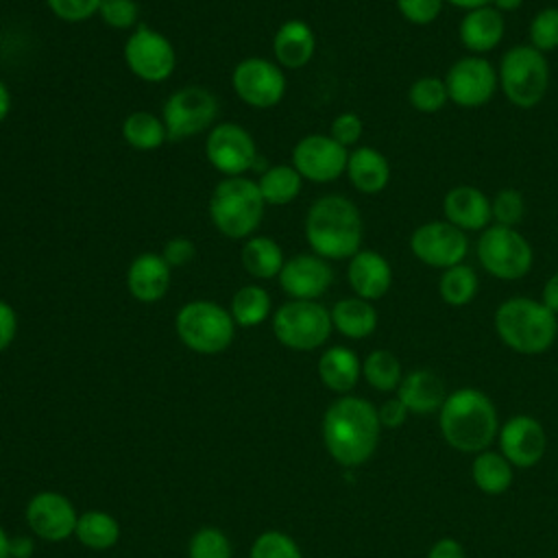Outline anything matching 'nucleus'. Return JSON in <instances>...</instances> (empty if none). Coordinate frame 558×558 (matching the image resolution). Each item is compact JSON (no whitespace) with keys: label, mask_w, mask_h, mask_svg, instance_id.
<instances>
[{"label":"nucleus","mask_w":558,"mask_h":558,"mask_svg":"<svg viewBox=\"0 0 558 558\" xmlns=\"http://www.w3.org/2000/svg\"><path fill=\"white\" fill-rule=\"evenodd\" d=\"M0 558H11V538L0 525Z\"/></svg>","instance_id":"obj_55"},{"label":"nucleus","mask_w":558,"mask_h":558,"mask_svg":"<svg viewBox=\"0 0 558 558\" xmlns=\"http://www.w3.org/2000/svg\"><path fill=\"white\" fill-rule=\"evenodd\" d=\"M161 257L166 259V264L170 268H181V266H187L194 257H196V244L185 238V235H177V238H170L163 248H161Z\"/></svg>","instance_id":"obj_46"},{"label":"nucleus","mask_w":558,"mask_h":558,"mask_svg":"<svg viewBox=\"0 0 558 558\" xmlns=\"http://www.w3.org/2000/svg\"><path fill=\"white\" fill-rule=\"evenodd\" d=\"M172 268L161 253H140L126 268V290L140 303H157L170 290Z\"/></svg>","instance_id":"obj_22"},{"label":"nucleus","mask_w":558,"mask_h":558,"mask_svg":"<svg viewBox=\"0 0 558 558\" xmlns=\"http://www.w3.org/2000/svg\"><path fill=\"white\" fill-rule=\"evenodd\" d=\"M98 15L116 31H133L140 24V7L135 0H102Z\"/></svg>","instance_id":"obj_42"},{"label":"nucleus","mask_w":558,"mask_h":558,"mask_svg":"<svg viewBox=\"0 0 558 558\" xmlns=\"http://www.w3.org/2000/svg\"><path fill=\"white\" fill-rule=\"evenodd\" d=\"M74 536L78 538L81 545H85L89 549H96V551H102V549H109L118 543L120 525H118L116 517H111L109 512L87 510V512L78 514Z\"/></svg>","instance_id":"obj_34"},{"label":"nucleus","mask_w":558,"mask_h":558,"mask_svg":"<svg viewBox=\"0 0 558 558\" xmlns=\"http://www.w3.org/2000/svg\"><path fill=\"white\" fill-rule=\"evenodd\" d=\"M229 312L238 327H257L266 323L272 312L270 292L262 286L246 283L231 296Z\"/></svg>","instance_id":"obj_33"},{"label":"nucleus","mask_w":558,"mask_h":558,"mask_svg":"<svg viewBox=\"0 0 558 558\" xmlns=\"http://www.w3.org/2000/svg\"><path fill=\"white\" fill-rule=\"evenodd\" d=\"M543 305L554 312L558 316V270L554 275H549V279L543 286V296H541Z\"/></svg>","instance_id":"obj_50"},{"label":"nucleus","mask_w":558,"mask_h":558,"mask_svg":"<svg viewBox=\"0 0 558 558\" xmlns=\"http://www.w3.org/2000/svg\"><path fill=\"white\" fill-rule=\"evenodd\" d=\"M257 187L266 205L281 207L292 203L301 194L303 177L292 163H275L262 172V177L257 179Z\"/></svg>","instance_id":"obj_32"},{"label":"nucleus","mask_w":558,"mask_h":558,"mask_svg":"<svg viewBox=\"0 0 558 558\" xmlns=\"http://www.w3.org/2000/svg\"><path fill=\"white\" fill-rule=\"evenodd\" d=\"M218 116V100L214 92L201 85H185L174 89L161 107V120L170 140L194 137L209 131Z\"/></svg>","instance_id":"obj_10"},{"label":"nucleus","mask_w":558,"mask_h":558,"mask_svg":"<svg viewBox=\"0 0 558 558\" xmlns=\"http://www.w3.org/2000/svg\"><path fill=\"white\" fill-rule=\"evenodd\" d=\"M381 423L377 408L355 395L338 397L323 416V442L342 466L364 464L379 445Z\"/></svg>","instance_id":"obj_1"},{"label":"nucleus","mask_w":558,"mask_h":558,"mask_svg":"<svg viewBox=\"0 0 558 558\" xmlns=\"http://www.w3.org/2000/svg\"><path fill=\"white\" fill-rule=\"evenodd\" d=\"M122 137L124 142L140 150V153H150L163 146V142L168 140V131L166 124L161 120V116H155L150 111H133L122 120Z\"/></svg>","instance_id":"obj_31"},{"label":"nucleus","mask_w":558,"mask_h":558,"mask_svg":"<svg viewBox=\"0 0 558 558\" xmlns=\"http://www.w3.org/2000/svg\"><path fill=\"white\" fill-rule=\"evenodd\" d=\"M408 414L410 410L401 403L399 397H392V399H386L379 408H377V416H379V423L381 427H401L405 421H408Z\"/></svg>","instance_id":"obj_47"},{"label":"nucleus","mask_w":558,"mask_h":558,"mask_svg":"<svg viewBox=\"0 0 558 558\" xmlns=\"http://www.w3.org/2000/svg\"><path fill=\"white\" fill-rule=\"evenodd\" d=\"M477 290H480V277L464 262L442 270V275L438 279V294H440L442 303L449 307L469 305L475 299Z\"/></svg>","instance_id":"obj_35"},{"label":"nucleus","mask_w":558,"mask_h":558,"mask_svg":"<svg viewBox=\"0 0 558 558\" xmlns=\"http://www.w3.org/2000/svg\"><path fill=\"white\" fill-rule=\"evenodd\" d=\"M102 0H46L48 9L63 22H85L98 15Z\"/></svg>","instance_id":"obj_44"},{"label":"nucleus","mask_w":558,"mask_h":558,"mask_svg":"<svg viewBox=\"0 0 558 558\" xmlns=\"http://www.w3.org/2000/svg\"><path fill=\"white\" fill-rule=\"evenodd\" d=\"M495 331L499 340L521 355H541L556 342L558 316L543 301L532 296H510L495 310Z\"/></svg>","instance_id":"obj_4"},{"label":"nucleus","mask_w":558,"mask_h":558,"mask_svg":"<svg viewBox=\"0 0 558 558\" xmlns=\"http://www.w3.org/2000/svg\"><path fill=\"white\" fill-rule=\"evenodd\" d=\"M11 105H13V100H11V92H9L7 83L0 78V124L9 118V113H11Z\"/></svg>","instance_id":"obj_52"},{"label":"nucleus","mask_w":558,"mask_h":558,"mask_svg":"<svg viewBox=\"0 0 558 558\" xmlns=\"http://www.w3.org/2000/svg\"><path fill=\"white\" fill-rule=\"evenodd\" d=\"M523 0H490V7H495L499 13H514Z\"/></svg>","instance_id":"obj_54"},{"label":"nucleus","mask_w":558,"mask_h":558,"mask_svg":"<svg viewBox=\"0 0 558 558\" xmlns=\"http://www.w3.org/2000/svg\"><path fill=\"white\" fill-rule=\"evenodd\" d=\"M445 442L460 453H480L490 447L499 432L497 408L477 388H458L447 395L438 410Z\"/></svg>","instance_id":"obj_3"},{"label":"nucleus","mask_w":558,"mask_h":558,"mask_svg":"<svg viewBox=\"0 0 558 558\" xmlns=\"http://www.w3.org/2000/svg\"><path fill=\"white\" fill-rule=\"evenodd\" d=\"M490 214L495 225L517 227L525 216V198L514 187H504L490 198Z\"/></svg>","instance_id":"obj_41"},{"label":"nucleus","mask_w":558,"mask_h":558,"mask_svg":"<svg viewBox=\"0 0 558 558\" xmlns=\"http://www.w3.org/2000/svg\"><path fill=\"white\" fill-rule=\"evenodd\" d=\"M331 325L338 333L351 340L368 338L377 329V310L371 301L360 296H347L333 303Z\"/></svg>","instance_id":"obj_28"},{"label":"nucleus","mask_w":558,"mask_h":558,"mask_svg":"<svg viewBox=\"0 0 558 558\" xmlns=\"http://www.w3.org/2000/svg\"><path fill=\"white\" fill-rule=\"evenodd\" d=\"M347 281L355 296L373 303L388 294L392 286V266L381 253L373 248H360L349 259Z\"/></svg>","instance_id":"obj_21"},{"label":"nucleus","mask_w":558,"mask_h":558,"mask_svg":"<svg viewBox=\"0 0 558 558\" xmlns=\"http://www.w3.org/2000/svg\"><path fill=\"white\" fill-rule=\"evenodd\" d=\"M364 133V122L357 113L353 111H344V113H338L333 120H331V126H329V135L342 144L344 148H351L360 142Z\"/></svg>","instance_id":"obj_45"},{"label":"nucleus","mask_w":558,"mask_h":558,"mask_svg":"<svg viewBox=\"0 0 558 558\" xmlns=\"http://www.w3.org/2000/svg\"><path fill=\"white\" fill-rule=\"evenodd\" d=\"M190 558H231V543L218 527H201L187 545Z\"/></svg>","instance_id":"obj_40"},{"label":"nucleus","mask_w":558,"mask_h":558,"mask_svg":"<svg viewBox=\"0 0 558 558\" xmlns=\"http://www.w3.org/2000/svg\"><path fill=\"white\" fill-rule=\"evenodd\" d=\"M235 320L229 307L209 299L185 303L174 316V331L179 340L194 353L216 355L229 349L235 336Z\"/></svg>","instance_id":"obj_6"},{"label":"nucleus","mask_w":558,"mask_h":558,"mask_svg":"<svg viewBox=\"0 0 558 558\" xmlns=\"http://www.w3.org/2000/svg\"><path fill=\"white\" fill-rule=\"evenodd\" d=\"M240 259L244 270L255 279H277L286 264L283 248L268 235L246 238Z\"/></svg>","instance_id":"obj_29"},{"label":"nucleus","mask_w":558,"mask_h":558,"mask_svg":"<svg viewBox=\"0 0 558 558\" xmlns=\"http://www.w3.org/2000/svg\"><path fill=\"white\" fill-rule=\"evenodd\" d=\"M316 52V35L305 20H286L272 37L275 61L283 70L305 68Z\"/></svg>","instance_id":"obj_24"},{"label":"nucleus","mask_w":558,"mask_h":558,"mask_svg":"<svg viewBox=\"0 0 558 558\" xmlns=\"http://www.w3.org/2000/svg\"><path fill=\"white\" fill-rule=\"evenodd\" d=\"M512 469L514 466L499 451L484 449L473 458L471 477L484 495H501L512 484V477H514Z\"/></svg>","instance_id":"obj_30"},{"label":"nucleus","mask_w":558,"mask_h":558,"mask_svg":"<svg viewBox=\"0 0 558 558\" xmlns=\"http://www.w3.org/2000/svg\"><path fill=\"white\" fill-rule=\"evenodd\" d=\"M447 85L449 100L464 109H477L493 100L499 78L497 68L480 57V54H466L453 61L442 76Z\"/></svg>","instance_id":"obj_13"},{"label":"nucleus","mask_w":558,"mask_h":558,"mask_svg":"<svg viewBox=\"0 0 558 558\" xmlns=\"http://www.w3.org/2000/svg\"><path fill=\"white\" fill-rule=\"evenodd\" d=\"M427 558H466V551L460 541L451 536H442L429 547Z\"/></svg>","instance_id":"obj_49"},{"label":"nucleus","mask_w":558,"mask_h":558,"mask_svg":"<svg viewBox=\"0 0 558 558\" xmlns=\"http://www.w3.org/2000/svg\"><path fill=\"white\" fill-rule=\"evenodd\" d=\"M362 377L379 392H392L403 379L399 357L388 349H375L362 360Z\"/></svg>","instance_id":"obj_36"},{"label":"nucleus","mask_w":558,"mask_h":558,"mask_svg":"<svg viewBox=\"0 0 558 558\" xmlns=\"http://www.w3.org/2000/svg\"><path fill=\"white\" fill-rule=\"evenodd\" d=\"M318 377L325 388L338 395H349L362 377V360L349 347H329L318 357Z\"/></svg>","instance_id":"obj_27"},{"label":"nucleus","mask_w":558,"mask_h":558,"mask_svg":"<svg viewBox=\"0 0 558 558\" xmlns=\"http://www.w3.org/2000/svg\"><path fill=\"white\" fill-rule=\"evenodd\" d=\"M281 290L296 301H318L333 283V270L316 253H296L286 259L279 277Z\"/></svg>","instance_id":"obj_18"},{"label":"nucleus","mask_w":558,"mask_h":558,"mask_svg":"<svg viewBox=\"0 0 558 558\" xmlns=\"http://www.w3.org/2000/svg\"><path fill=\"white\" fill-rule=\"evenodd\" d=\"M205 157L220 174L244 177L257 159V144L242 124L220 122L207 131Z\"/></svg>","instance_id":"obj_15"},{"label":"nucleus","mask_w":558,"mask_h":558,"mask_svg":"<svg viewBox=\"0 0 558 558\" xmlns=\"http://www.w3.org/2000/svg\"><path fill=\"white\" fill-rule=\"evenodd\" d=\"M351 185L362 194H379L390 181V163L373 146H357L349 153L347 172Z\"/></svg>","instance_id":"obj_26"},{"label":"nucleus","mask_w":558,"mask_h":558,"mask_svg":"<svg viewBox=\"0 0 558 558\" xmlns=\"http://www.w3.org/2000/svg\"><path fill=\"white\" fill-rule=\"evenodd\" d=\"M305 240L327 262L351 259L362 248L364 222L357 205L342 194L316 198L305 216Z\"/></svg>","instance_id":"obj_2"},{"label":"nucleus","mask_w":558,"mask_h":558,"mask_svg":"<svg viewBox=\"0 0 558 558\" xmlns=\"http://www.w3.org/2000/svg\"><path fill=\"white\" fill-rule=\"evenodd\" d=\"M349 148L338 144L329 133L301 137L292 148V166L312 183H331L347 172Z\"/></svg>","instance_id":"obj_16"},{"label":"nucleus","mask_w":558,"mask_h":558,"mask_svg":"<svg viewBox=\"0 0 558 558\" xmlns=\"http://www.w3.org/2000/svg\"><path fill=\"white\" fill-rule=\"evenodd\" d=\"M410 251L421 264L447 270L464 262L469 253V235L447 220H429L412 231Z\"/></svg>","instance_id":"obj_14"},{"label":"nucleus","mask_w":558,"mask_h":558,"mask_svg":"<svg viewBox=\"0 0 558 558\" xmlns=\"http://www.w3.org/2000/svg\"><path fill=\"white\" fill-rule=\"evenodd\" d=\"M447 4L456 7V9H462L464 13L471 11V9H480V7H486L490 4V0H445Z\"/></svg>","instance_id":"obj_53"},{"label":"nucleus","mask_w":558,"mask_h":558,"mask_svg":"<svg viewBox=\"0 0 558 558\" xmlns=\"http://www.w3.org/2000/svg\"><path fill=\"white\" fill-rule=\"evenodd\" d=\"M499 453L519 469H530L541 462L547 445L543 425L530 414H514L497 432Z\"/></svg>","instance_id":"obj_19"},{"label":"nucleus","mask_w":558,"mask_h":558,"mask_svg":"<svg viewBox=\"0 0 558 558\" xmlns=\"http://www.w3.org/2000/svg\"><path fill=\"white\" fill-rule=\"evenodd\" d=\"M266 203L257 181L246 177H225L209 196V220L229 240L251 238L262 218Z\"/></svg>","instance_id":"obj_5"},{"label":"nucleus","mask_w":558,"mask_h":558,"mask_svg":"<svg viewBox=\"0 0 558 558\" xmlns=\"http://www.w3.org/2000/svg\"><path fill=\"white\" fill-rule=\"evenodd\" d=\"M506 35V20L495 7L486 4L480 9H471L462 15L458 26L460 44L469 50V54H486L495 50Z\"/></svg>","instance_id":"obj_23"},{"label":"nucleus","mask_w":558,"mask_h":558,"mask_svg":"<svg viewBox=\"0 0 558 558\" xmlns=\"http://www.w3.org/2000/svg\"><path fill=\"white\" fill-rule=\"evenodd\" d=\"M442 216L464 233H482L493 220L490 198L475 185H453L442 198Z\"/></svg>","instance_id":"obj_20"},{"label":"nucleus","mask_w":558,"mask_h":558,"mask_svg":"<svg viewBox=\"0 0 558 558\" xmlns=\"http://www.w3.org/2000/svg\"><path fill=\"white\" fill-rule=\"evenodd\" d=\"M395 4L405 22L414 26H427L442 13L445 0H395Z\"/></svg>","instance_id":"obj_43"},{"label":"nucleus","mask_w":558,"mask_h":558,"mask_svg":"<svg viewBox=\"0 0 558 558\" xmlns=\"http://www.w3.org/2000/svg\"><path fill=\"white\" fill-rule=\"evenodd\" d=\"M35 551V545L26 536L11 538V558H31Z\"/></svg>","instance_id":"obj_51"},{"label":"nucleus","mask_w":558,"mask_h":558,"mask_svg":"<svg viewBox=\"0 0 558 558\" xmlns=\"http://www.w3.org/2000/svg\"><path fill=\"white\" fill-rule=\"evenodd\" d=\"M122 54L131 74L146 83H163L177 68V50L172 41L146 24H137L129 33Z\"/></svg>","instance_id":"obj_11"},{"label":"nucleus","mask_w":558,"mask_h":558,"mask_svg":"<svg viewBox=\"0 0 558 558\" xmlns=\"http://www.w3.org/2000/svg\"><path fill=\"white\" fill-rule=\"evenodd\" d=\"M397 397L410 410V414H432L445 403L447 388L442 377L434 371L416 368L403 375Z\"/></svg>","instance_id":"obj_25"},{"label":"nucleus","mask_w":558,"mask_h":558,"mask_svg":"<svg viewBox=\"0 0 558 558\" xmlns=\"http://www.w3.org/2000/svg\"><path fill=\"white\" fill-rule=\"evenodd\" d=\"M235 96L255 109H270L286 96L288 81L283 68L266 57H246L231 72Z\"/></svg>","instance_id":"obj_12"},{"label":"nucleus","mask_w":558,"mask_h":558,"mask_svg":"<svg viewBox=\"0 0 558 558\" xmlns=\"http://www.w3.org/2000/svg\"><path fill=\"white\" fill-rule=\"evenodd\" d=\"M480 266L495 279H523L534 264L532 244L517 231V227L488 225L475 244Z\"/></svg>","instance_id":"obj_8"},{"label":"nucleus","mask_w":558,"mask_h":558,"mask_svg":"<svg viewBox=\"0 0 558 558\" xmlns=\"http://www.w3.org/2000/svg\"><path fill=\"white\" fill-rule=\"evenodd\" d=\"M530 46L545 52L558 48V7H545L530 20L527 26Z\"/></svg>","instance_id":"obj_38"},{"label":"nucleus","mask_w":558,"mask_h":558,"mask_svg":"<svg viewBox=\"0 0 558 558\" xmlns=\"http://www.w3.org/2000/svg\"><path fill=\"white\" fill-rule=\"evenodd\" d=\"M15 333H17V314L9 301L0 299V353L13 344Z\"/></svg>","instance_id":"obj_48"},{"label":"nucleus","mask_w":558,"mask_h":558,"mask_svg":"<svg viewBox=\"0 0 558 558\" xmlns=\"http://www.w3.org/2000/svg\"><path fill=\"white\" fill-rule=\"evenodd\" d=\"M74 504L54 490H41L31 497L26 506V523L31 532L48 543H59L74 536L76 530Z\"/></svg>","instance_id":"obj_17"},{"label":"nucleus","mask_w":558,"mask_h":558,"mask_svg":"<svg viewBox=\"0 0 558 558\" xmlns=\"http://www.w3.org/2000/svg\"><path fill=\"white\" fill-rule=\"evenodd\" d=\"M248 558H303V556L292 536L279 530H268L253 541Z\"/></svg>","instance_id":"obj_39"},{"label":"nucleus","mask_w":558,"mask_h":558,"mask_svg":"<svg viewBox=\"0 0 558 558\" xmlns=\"http://www.w3.org/2000/svg\"><path fill=\"white\" fill-rule=\"evenodd\" d=\"M549 63L530 44H517L501 54L497 78L504 96L519 109L536 107L549 89Z\"/></svg>","instance_id":"obj_7"},{"label":"nucleus","mask_w":558,"mask_h":558,"mask_svg":"<svg viewBox=\"0 0 558 558\" xmlns=\"http://www.w3.org/2000/svg\"><path fill=\"white\" fill-rule=\"evenodd\" d=\"M331 312L318 301L290 299L272 314V333L292 351H314L331 336Z\"/></svg>","instance_id":"obj_9"},{"label":"nucleus","mask_w":558,"mask_h":558,"mask_svg":"<svg viewBox=\"0 0 558 558\" xmlns=\"http://www.w3.org/2000/svg\"><path fill=\"white\" fill-rule=\"evenodd\" d=\"M408 100H410L412 109H416L418 113L440 111L449 102L445 78H438L432 74L418 76L416 81H412V85L408 89Z\"/></svg>","instance_id":"obj_37"}]
</instances>
